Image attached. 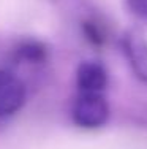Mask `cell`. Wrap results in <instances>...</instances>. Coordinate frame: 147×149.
Returning <instances> with one entry per match:
<instances>
[{
	"mask_svg": "<svg viewBox=\"0 0 147 149\" xmlns=\"http://www.w3.org/2000/svg\"><path fill=\"white\" fill-rule=\"evenodd\" d=\"M124 51L135 73L147 83V41L136 32H128L124 37Z\"/></svg>",
	"mask_w": 147,
	"mask_h": 149,
	"instance_id": "3",
	"label": "cell"
},
{
	"mask_svg": "<svg viewBox=\"0 0 147 149\" xmlns=\"http://www.w3.org/2000/svg\"><path fill=\"white\" fill-rule=\"evenodd\" d=\"M78 86L82 92H95L98 94L108 83L106 70L97 62H84L79 65L76 74Z\"/></svg>",
	"mask_w": 147,
	"mask_h": 149,
	"instance_id": "4",
	"label": "cell"
},
{
	"mask_svg": "<svg viewBox=\"0 0 147 149\" xmlns=\"http://www.w3.org/2000/svg\"><path fill=\"white\" fill-rule=\"evenodd\" d=\"M26 102L24 84L8 72H0V118L11 116Z\"/></svg>",
	"mask_w": 147,
	"mask_h": 149,
	"instance_id": "2",
	"label": "cell"
},
{
	"mask_svg": "<svg viewBox=\"0 0 147 149\" xmlns=\"http://www.w3.org/2000/svg\"><path fill=\"white\" fill-rule=\"evenodd\" d=\"M73 120L86 129H97L106 124L109 106L100 94L84 92L73 105Z\"/></svg>",
	"mask_w": 147,
	"mask_h": 149,
	"instance_id": "1",
	"label": "cell"
},
{
	"mask_svg": "<svg viewBox=\"0 0 147 149\" xmlns=\"http://www.w3.org/2000/svg\"><path fill=\"white\" fill-rule=\"evenodd\" d=\"M86 33L93 43H101V41H103V37L100 35V32L97 30V27L93 26V24H87L86 26Z\"/></svg>",
	"mask_w": 147,
	"mask_h": 149,
	"instance_id": "7",
	"label": "cell"
},
{
	"mask_svg": "<svg viewBox=\"0 0 147 149\" xmlns=\"http://www.w3.org/2000/svg\"><path fill=\"white\" fill-rule=\"evenodd\" d=\"M17 51L24 59L32 60V62H38V60L44 59V46H41L40 43H35V41L22 43Z\"/></svg>",
	"mask_w": 147,
	"mask_h": 149,
	"instance_id": "5",
	"label": "cell"
},
{
	"mask_svg": "<svg viewBox=\"0 0 147 149\" xmlns=\"http://www.w3.org/2000/svg\"><path fill=\"white\" fill-rule=\"evenodd\" d=\"M125 2L133 15L147 21V0H125Z\"/></svg>",
	"mask_w": 147,
	"mask_h": 149,
	"instance_id": "6",
	"label": "cell"
}]
</instances>
